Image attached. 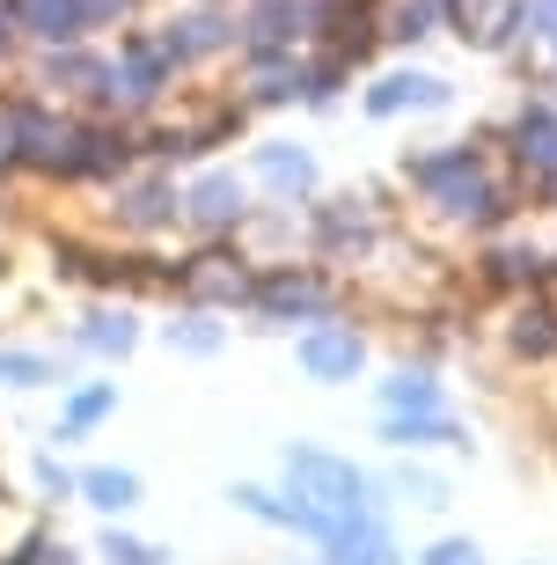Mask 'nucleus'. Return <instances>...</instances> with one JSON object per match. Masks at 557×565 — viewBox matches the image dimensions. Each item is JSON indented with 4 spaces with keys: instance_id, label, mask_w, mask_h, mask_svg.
<instances>
[{
    "instance_id": "nucleus-1",
    "label": "nucleus",
    "mask_w": 557,
    "mask_h": 565,
    "mask_svg": "<svg viewBox=\"0 0 557 565\" xmlns=\"http://www.w3.org/2000/svg\"><path fill=\"white\" fill-rule=\"evenodd\" d=\"M404 184L440 213V221H462V228H499L506 221V191L484 177V154L470 140H448V147H426L404 162Z\"/></svg>"
},
{
    "instance_id": "nucleus-2",
    "label": "nucleus",
    "mask_w": 557,
    "mask_h": 565,
    "mask_svg": "<svg viewBox=\"0 0 557 565\" xmlns=\"http://www.w3.org/2000/svg\"><path fill=\"white\" fill-rule=\"evenodd\" d=\"M287 492H301L331 529L374 514V478H367V470H352L345 456H331V448H315V440H293V448H287Z\"/></svg>"
},
{
    "instance_id": "nucleus-3",
    "label": "nucleus",
    "mask_w": 557,
    "mask_h": 565,
    "mask_svg": "<svg viewBox=\"0 0 557 565\" xmlns=\"http://www.w3.org/2000/svg\"><path fill=\"white\" fill-rule=\"evenodd\" d=\"M293 360H301L309 382L338 390V382H352L360 367H367V338L352 331V323H338V316H323V323H309V331L293 338Z\"/></svg>"
},
{
    "instance_id": "nucleus-4",
    "label": "nucleus",
    "mask_w": 557,
    "mask_h": 565,
    "mask_svg": "<svg viewBox=\"0 0 557 565\" xmlns=\"http://www.w3.org/2000/svg\"><path fill=\"white\" fill-rule=\"evenodd\" d=\"M249 301H257L271 323H323V316H338V287L315 279V273H301V265H293V273H271Z\"/></svg>"
},
{
    "instance_id": "nucleus-5",
    "label": "nucleus",
    "mask_w": 557,
    "mask_h": 565,
    "mask_svg": "<svg viewBox=\"0 0 557 565\" xmlns=\"http://www.w3.org/2000/svg\"><path fill=\"white\" fill-rule=\"evenodd\" d=\"M506 147H514V162L528 169V177H550L557 169V104H521L514 126H506Z\"/></svg>"
},
{
    "instance_id": "nucleus-6",
    "label": "nucleus",
    "mask_w": 557,
    "mask_h": 565,
    "mask_svg": "<svg viewBox=\"0 0 557 565\" xmlns=\"http://www.w3.org/2000/svg\"><path fill=\"white\" fill-rule=\"evenodd\" d=\"M448 104V82L440 74H418V66H396L367 88V110L374 118H396V110H440Z\"/></svg>"
},
{
    "instance_id": "nucleus-7",
    "label": "nucleus",
    "mask_w": 557,
    "mask_h": 565,
    "mask_svg": "<svg viewBox=\"0 0 557 565\" xmlns=\"http://www.w3.org/2000/svg\"><path fill=\"white\" fill-rule=\"evenodd\" d=\"M382 440L389 448H470V434L448 412H382Z\"/></svg>"
},
{
    "instance_id": "nucleus-8",
    "label": "nucleus",
    "mask_w": 557,
    "mask_h": 565,
    "mask_svg": "<svg viewBox=\"0 0 557 565\" xmlns=\"http://www.w3.org/2000/svg\"><path fill=\"white\" fill-rule=\"evenodd\" d=\"M323 551H331V565H396V536L382 529V514H360V522H345Z\"/></svg>"
},
{
    "instance_id": "nucleus-9",
    "label": "nucleus",
    "mask_w": 557,
    "mask_h": 565,
    "mask_svg": "<svg viewBox=\"0 0 557 565\" xmlns=\"http://www.w3.org/2000/svg\"><path fill=\"white\" fill-rule=\"evenodd\" d=\"M257 177H265L271 191H287V199H309V191H315V154H309V147L271 140L265 154H257Z\"/></svg>"
},
{
    "instance_id": "nucleus-10",
    "label": "nucleus",
    "mask_w": 557,
    "mask_h": 565,
    "mask_svg": "<svg viewBox=\"0 0 557 565\" xmlns=\"http://www.w3.org/2000/svg\"><path fill=\"white\" fill-rule=\"evenodd\" d=\"M374 30L396 44H418V38H433V30H448V0H389V15L374 22Z\"/></svg>"
},
{
    "instance_id": "nucleus-11",
    "label": "nucleus",
    "mask_w": 557,
    "mask_h": 565,
    "mask_svg": "<svg viewBox=\"0 0 557 565\" xmlns=\"http://www.w3.org/2000/svg\"><path fill=\"white\" fill-rule=\"evenodd\" d=\"M315 235L331 243V250H360L374 235V213H367V199H331V206L315 213Z\"/></svg>"
},
{
    "instance_id": "nucleus-12",
    "label": "nucleus",
    "mask_w": 557,
    "mask_h": 565,
    "mask_svg": "<svg viewBox=\"0 0 557 565\" xmlns=\"http://www.w3.org/2000/svg\"><path fill=\"white\" fill-rule=\"evenodd\" d=\"M191 294H206V301H249V273H243V257H199V265H191Z\"/></svg>"
},
{
    "instance_id": "nucleus-13",
    "label": "nucleus",
    "mask_w": 557,
    "mask_h": 565,
    "mask_svg": "<svg viewBox=\"0 0 557 565\" xmlns=\"http://www.w3.org/2000/svg\"><path fill=\"white\" fill-rule=\"evenodd\" d=\"M191 221H199V228H235V221H243V184H235V177L191 184Z\"/></svg>"
},
{
    "instance_id": "nucleus-14",
    "label": "nucleus",
    "mask_w": 557,
    "mask_h": 565,
    "mask_svg": "<svg viewBox=\"0 0 557 565\" xmlns=\"http://www.w3.org/2000/svg\"><path fill=\"white\" fill-rule=\"evenodd\" d=\"M382 412H448L433 367H396V375L382 382Z\"/></svg>"
},
{
    "instance_id": "nucleus-15",
    "label": "nucleus",
    "mask_w": 557,
    "mask_h": 565,
    "mask_svg": "<svg viewBox=\"0 0 557 565\" xmlns=\"http://www.w3.org/2000/svg\"><path fill=\"white\" fill-rule=\"evenodd\" d=\"M506 345H514L521 360H550L557 353V309H521L514 331H506Z\"/></svg>"
},
{
    "instance_id": "nucleus-16",
    "label": "nucleus",
    "mask_w": 557,
    "mask_h": 565,
    "mask_svg": "<svg viewBox=\"0 0 557 565\" xmlns=\"http://www.w3.org/2000/svg\"><path fill=\"white\" fill-rule=\"evenodd\" d=\"M543 279H550V265L536 250H492L484 257V287H543Z\"/></svg>"
},
{
    "instance_id": "nucleus-17",
    "label": "nucleus",
    "mask_w": 557,
    "mask_h": 565,
    "mask_svg": "<svg viewBox=\"0 0 557 565\" xmlns=\"http://www.w3.org/2000/svg\"><path fill=\"white\" fill-rule=\"evenodd\" d=\"M88 500L96 507H132L140 500V478H132V470H96V478H88Z\"/></svg>"
},
{
    "instance_id": "nucleus-18",
    "label": "nucleus",
    "mask_w": 557,
    "mask_h": 565,
    "mask_svg": "<svg viewBox=\"0 0 557 565\" xmlns=\"http://www.w3.org/2000/svg\"><path fill=\"white\" fill-rule=\"evenodd\" d=\"M169 338H176L184 353H221V331H213L206 316H191V323H169Z\"/></svg>"
},
{
    "instance_id": "nucleus-19",
    "label": "nucleus",
    "mask_w": 557,
    "mask_h": 565,
    "mask_svg": "<svg viewBox=\"0 0 557 565\" xmlns=\"http://www.w3.org/2000/svg\"><path fill=\"white\" fill-rule=\"evenodd\" d=\"M88 345H104V353H125V345H132V323H125V316H96Z\"/></svg>"
},
{
    "instance_id": "nucleus-20",
    "label": "nucleus",
    "mask_w": 557,
    "mask_h": 565,
    "mask_svg": "<svg viewBox=\"0 0 557 565\" xmlns=\"http://www.w3.org/2000/svg\"><path fill=\"white\" fill-rule=\"evenodd\" d=\"M418 565H476V544H470V536H440Z\"/></svg>"
},
{
    "instance_id": "nucleus-21",
    "label": "nucleus",
    "mask_w": 557,
    "mask_h": 565,
    "mask_svg": "<svg viewBox=\"0 0 557 565\" xmlns=\"http://www.w3.org/2000/svg\"><path fill=\"white\" fill-rule=\"evenodd\" d=\"M396 484H404V492H411L418 507H448V484H440V478H426V470H404Z\"/></svg>"
},
{
    "instance_id": "nucleus-22",
    "label": "nucleus",
    "mask_w": 557,
    "mask_h": 565,
    "mask_svg": "<svg viewBox=\"0 0 557 565\" xmlns=\"http://www.w3.org/2000/svg\"><path fill=\"white\" fill-rule=\"evenodd\" d=\"M104 412H110V390H88V397H74V426L104 419Z\"/></svg>"
},
{
    "instance_id": "nucleus-23",
    "label": "nucleus",
    "mask_w": 557,
    "mask_h": 565,
    "mask_svg": "<svg viewBox=\"0 0 557 565\" xmlns=\"http://www.w3.org/2000/svg\"><path fill=\"white\" fill-rule=\"evenodd\" d=\"M536 184H543V199H550V206H557V169H550V177H536Z\"/></svg>"
},
{
    "instance_id": "nucleus-24",
    "label": "nucleus",
    "mask_w": 557,
    "mask_h": 565,
    "mask_svg": "<svg viewBox=\"0 0 557 565\" xmlns=\"http://www.w3.org/2000/svg\"><path fill=\"white\" fill-rule=\"evenodd\" d=\"M550 44H557V22H550Z\"/></svg>"
}]
</instances>
